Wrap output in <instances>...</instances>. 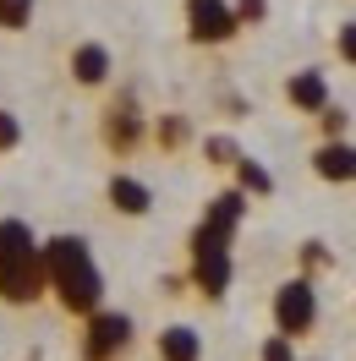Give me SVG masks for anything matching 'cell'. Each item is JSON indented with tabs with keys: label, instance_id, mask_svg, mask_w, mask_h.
<instances>
[{
	"label": "cell",
	"instance_id": "ba28073f",
	"mask_svg": "<svg viewBox=\"0 0 356 361\" xmlns=\"http://www.w3.org/2000/svg\"><path fill=\"white\" fill-rule=\"evenodd\" d=\"M312 170H318L324 180H356V142H340V137L318 142V154H312Z\"/></svg>",
	"mask_w": 356,
	"mask_h": 361
},
{
	"label": "cell",
	"instance_id": "ffe728a7",
	"mask_svg": "<svg viewBox=\"0 0 356 361\" xmlns=\"http://www.w3.org/2000/svg\"><path fill=\"white\" fill-rule=\"evenodd\" d=\"M263 361H296V350H290V339H285V334H274V339L263 345Z\"/></svg>",
	"mask_w": 356,
	"mask_h": 361
},
{
	"label": "cell",
	"instance_id": "2e32d148",
	"mask_svg": "<svg viewBox=\"0 0 356 361\" xmlns=\"http://www.w3.org/2000/svg\"><path fill=\"white\" fill-rule=\"evenodd\" d=\"M203 154L214 159V164H236V159H242V148H236L230 137H208V142H203Z\"/></svg>",
	"mask_w": 356,
	"mask_h": 361
},
{
	"label": "cell",
	"instance_id": "3957f363",
	"mask_svg": "<svg viewBox=\"0 0 356 361\" xmlns=\"http://www.w3.org/2000/svg\"><path fill=\"white\" fill-rule=\"evenodd\" d=\"M192 279L203 295H225L230 290V235L214 225L192 230Z\"/></svg>",
	"mask_w": 356,
	"mask_h": 361
},
{
	"label": "cell",
	"instance_id": "e0dca14e",
	"mask_svg": "<svg viewBox=\"0 0 356 361\" xmlns=\"http://www.w3.org/2000/svg\"><path fill=\"white\" fill-rule=\"evenodd\" d=\"M17 142H23V126H17V115L0 110V154H11Z\"/></svg>",
	"mask_w": 356,
	"mask_h": 361
},
{
	"label": "cell",
	"instance_id": "5bb4252c",
	"mask_svg": "<svg viewBox=\"0 0 356 361\" xmlns=\"http://www.w3.org/2000/svg\"><path fill=\"white\" fill-rule=\"evenodd\" d=\"M236 176H242V186H247V192H258V197H263V192H274V176H268L258 159H247V154L236 159Z\"/></svg>",
	"mask_w": 356,
	"mask_h": 361
},
{
	"label": "cell",
	"instance_id": "9c48e42d",
	"mask_svg": "<svg viewBox=\"0 0 356 361\" xmlns=\"http://www.w3.org/2000/svg\"><path fill=\"white\" fill-rule=\"evenodd\" d=\"M110 71H115V61H110V49H105V44H77V49H71V77H77L83 88L110 82Z\"/></svg>",
	"mask_w": 356,
	"mask_h": 361
},
{
	"label": "cell",
	"instance_id": "7c38bea8",
	"mask_svg": "<svg viewBox=\"0 0 356 361\" xmlns=\"http://www.w3.org/2000/svg\"><path fill=\"white\" fill-rule=\"evenodd\" d=\"M110 203L121 208V214H148V208H154V192H148V186H143V180L137 176H115L110 180Z\"/></svg>",
	"mask_w": 356,
	"mask_h": 361
},
{
	"label": "cell",
	"instance_id": "52a82bcc",
	"mask_svg": "<svg viewBox=\"0 0 356 361\" xmlns=\"http://www.w3.org/2000/svg\"><path fill=\"white\" fill-rule=\"evenodd\" d=\"M105 142H110L115 154H132L137 142H143V115H137L132 93H121L110 110H105Z\"/></svg>",
	"mask_w": 356,
	"mask_h": 361
},
{
	"label": "cell",
	"instance_id": "7402d4cb",
	"mask_svg": "<svg viewBox=\"0 0 356 361\" xmlns=\"http://www.w3.org/2000/svg\"><path fill=\"white\" fill-rule=\"evenodd\" d=\"M268 11V0H236V23H258Z\"/></svg>",
	"mask_w": 356,
	"mask_h": 361
},
{
	"label": "cell",
	"instance_id": "44dd1931",
	"mask_svg": "<svg viewBox=\"0 0 356 361\" xmlns=\"http://www.w3.org/2000/svg\"><path fill=\"white\" fill-rule=\"evenodd\" d=\"M318 121H324V132H329V137L345 132V110H334V104H324V110H318Z\"/></svg>",
	"mask_w": 356,
	"mask_h": 361
},
{
	"label": "cell",
	"instance_id": "603a6c76",
	"mask_svg": "<svg viewBox=\"0 0 356 361\" xmlns=\"http://www.w3.org/2000/svg\"><path fill=\"white\" fill-rule=\"evenodd\" d=\"M307 263L318 269V263H329V252H324V241H307Z\"/></svg>",
	"mask_w": 356,
	"mask_h": 361
},
{
	"label": "cell",
	"instance_id": "7a4b0ae2",
	"mask_svg": "<svg viewBox=\"0 0 356 361\" xmlns=\"http://www.w3.org/2000/svg\"><path fill=\"white\" fill-rule=\"evenodd\" d=\"M44 295V241L23 219H0V301L28 307Z\"/></svg>",
	"mask_w": 356,
	"mask_h": 361
},
{
	"label": "cell",
	"instance_id": "8fae6325",
	"mask_svg": "<svg viewBox=\"0 0 356 361\" xmlns=\"http://www.w3.org/2000/svg\"><path fill=\"white\" fill-rule=\"evenodd\" d=\"M159 361H203V334L186 323H170L159 334Z\"/></svg>",
	"mask_w": 356,
	"mask_h": 361
},
{
	"label": "cell",
	"instance_id": "6da1fadb",
	"mask_svg": "<svg viewBox=\"0 0 356 361\" xmlns=\"http://www.w3.org/2000/svg\"><path fill=\"white\" fill-rule=\"evenodd\" d=\"M44 290H55V301L77 317H88L105 301V274H99L93 247L83 235H49L44 241Z\"/></svg>",
	"mask_w": 356,
	"mask_h": 361
},
{
	"label": "cell",
	"instance_id": "ac0fdd59",
	"mask_svg": "<svg viewBox=\"0 0 356 361\" xmlns=\"http://www.w3.org/2000/svg\"><path fill=\"white\" fill-rule=\"evenodd\" d=\"M159 142H165V148L186 142V121H181V115H165V121H159Z\"/></svg>",
	"mask_w": 356,
	"mask_h": 361
},
{
	"label": "cell",
	"instance_id": "4fadbf2b",
	"mask_svg": "<svg viewBox=\"0 0 356 361\" xmlns=\"http://www.w3.org/2000/svg\"><path fill=\"white\" fill-rule=\"evenodd\" d=\"M242 214H247V192H220V197L208 203V214H203V225H214V230H225V235H236Z\"/></svg>",
	"mask_w": 356,
	"mask_h": 361
},
{
	"label": "cell",
	"instance_id": "30bf717a",
	"mask_svg": "<svg viewBox=\"0 0 356 361\" xmlns=\"http://www.w3.org/2000/svg\"><path fill=\"white\" fill-rule=\"evenodd\" d=\"M285 99L290 104H296V110H324V104H329V82H324V71H296V77H290L285 82Z\"/></svg>",
	"mask_w": 356,
	"mask_h": 361
},
{
	"label": "cell",
	"instance_id": "9a60e30c",
	"mask_svg": "<svg viewBox=\"0 0 356 361\" xmlns=\"http://www.w3.org/2000/svg\"><path fill=\"white\" fill-rule=\"evenodd\" d=\"M33 23V0H0V27L6 33H23Z\"/></svg>",
	"mask_w": 356,
	"mask_h": 361
},
{
	"label": "cell",
	"instance_id": "8992f818",
	"mask_svg": "<svg viewBox=\"0 0 356 361\" xmlns=\"http://www.w3.org/2000/svg\"><path fill=\"white\" fill-rule=\"evenodd\" d=\"M236 6L230 0H186V39L192 44H225L236 39Z\"/></svg>",
	"mask_w": 356,
	"mask_h": 361
},
{
	"label": "cell",
	"instance_id": "5b68a950",
	"mask_svg": "<svg viewBox=\"0 0 356 361\" xmlns=\"http://www.w3.org/2000/svg\"><path fill=\"white\" fill-rule=\"evenodd\" d=\"M312 323H318V290H312V279H285L274 290V329L285 339H296V334H307Z\"/></svg>",
	"mask_w": 356,
	"mask_h": 361
},
{
	"label": "cell",
	"instance_id": "277c9868",
	"mask_svg": "<svg viewBox=\"0 0 356 361\" xmlns=\"http://www.w3.org/2000/svg\"><path fill=\"white\" fill-rule=\"evenodd\" d=\"M132 350V317L126 312H88V334H83V361H121Z\"/></svg>",
	"mask_w": 356,
	"mask_h": 361
},
{
	"label": "cell",
	"instance_id": "d6986e66",
	"mask_svg": "<svg viewBox=\"0 0 356 361\" xmlns=\"http://www.w3.org/2000/svg\"><path fill=\"white\" fill-rule=\"evenodd\" d=\"M334 44H340V55L356 66V23H340V33H334Z\"/></svg>",
	"mask_w": 356,
	"mask_h": 361
}]
</instances>
